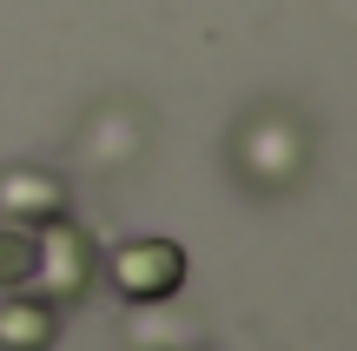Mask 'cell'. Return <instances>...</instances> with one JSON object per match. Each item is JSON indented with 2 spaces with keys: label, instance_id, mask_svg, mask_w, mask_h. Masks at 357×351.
Instances as JSON below:
<instances>
[{
  "label": "cell",
  "instance_id": "6da1fadb",
  "mask_svg": "<svg viewBox=\"0 0 357 351\" xmlns=\"http://www.w3.org/2000/svg\"><path fill=\"white\" fill-rule=\"evenodd\" d=\"M178 278H185V252H178L172 239H139V246H119V259H113V285L126 292L132 305L172 299Z\"/></svg>",
  "mask_w": 357,
  "mask_h": 351
},
{
  "label": "cell",
  "instance_id": "7a4b0ae2",
  "mask_svg": "<svg viewBox=\"0 0 357 351\" xmlns=\"http://www.w3.org/2000/svg\"><path fill=\"white\" fill-rule=\"evenodd\" d=\"M53 345V312L33 299L0 305V351H47Z\"/></svg>",
  "mask_w": 357,
  "mask_h": 351
},
{
  "label": "cell",
  "instance_id": "3957f363",
  "mask_svg": "<svg viewBox=\"0 0 357 351\" xmlns=\"http://www.w3.org/2000/svg\"><path fill=\"white\" fill-rule=\"evenodd\" d=\"M40 239L33 232H20V225H7V232H0V285H13L20 292L26 278H40Z\"/></svg>",
  "mask_w": 357,
  "mask_h": 351
},
{
  "label": "cell",
  "instance_id": "277c9868",
  "mask_svg": "<svg viewBox=\"0 0 357 351\" xmlns=\"http://www.w3.org/2000/svg\"><path fill=\"white\" fill-rule=\"evenodd\" d=\"M0 199H7L13 212H60V186H53V179H40V172H26V179L13 172Z\"/></svg>",
  "mask_w": 357,
  "mask_h": 351
}]
</instances>
